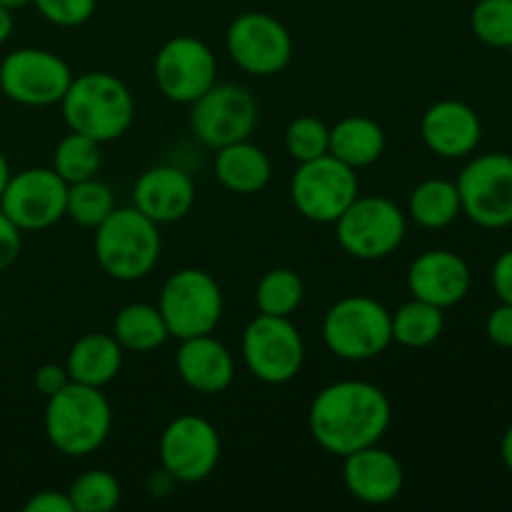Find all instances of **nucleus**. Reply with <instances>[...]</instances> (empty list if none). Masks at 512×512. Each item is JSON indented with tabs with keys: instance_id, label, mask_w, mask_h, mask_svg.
Returning <instances> with one entry per match:
<instances>
[{
	"instance_id": "obj_21",
	"label": "nucleus",
	"mask_w": 512,
	"mask_h": 512,
	"mask_svg": "<svg viewBox=\"0 0 512 512\" xmlns=\"http://www.w3.org/2000/svg\"><path fill=\"white\" fill-rule=\"evenodd\" d=\"M175 370L190 390L200 395H220L233 385L235 358L213 333L180 340Z\"/></svg>"
},
{
	"instance_id": "obj_36",
	"label": "nucleus",
	"mask_w": 512,
	"mask_h": 512,
	"mask_svg": "<svg viewBox=\"0 0 512 512\" xmlns=\"http://www.w3.org/2000/svg\"><path fill=\"white\" fill-rule=\"evenodd\" d=\"M23 248V230L0 210V273L18 260Z\"/></svg>"
},
{
	"instance_id": "obj_6",
	"label": "nucleus",
	"mask_w": 512,
	"mask_h": 512,
	"mask_svg": "<svg viewBox=\"0 0 512 512\" xmlns=\"http://www.w3.org/2000/svg\"><path fill=\"white\" fill-rule=\"evenodd\" d=\"M158 310L170 338L185 340L215 333L225 313L223 288L208 270L183 268L160 288Z\"/></svg>"
},
{
	"instance_id": "obj_34",
	"label": "nucleus",
	"mask_w": 512,
	"mask_h": 512,
	"mask_svg": "<svg viewBox=\"0 0 512 512\" xmlns=\"http://www.w3.org/2000/svg\"><path fill=\"white\" fill-rule=\"evenodd\" d=\"M48 23L58 28H78L95 15L98 0H30Z\"/></svg>"
},
{
	"instance_id": "obj_19",
	"label": "nucleus",
	"mask_w": 512,
	"mask_h": 512,
	"mask_svg": "<svg viewBox=\"0 0 512 512\" xmlns=\"http://www.w3.org/2000/svg\"><path fill=\"white\" fill-rule=\"evenodd\" d=\"M133 205L153 223H178L195 205L193 178L175 165H153L135 180Z\"/></svg>"
},
{
	"instance_id": "obj_28",
	"label": "nucleus",
	"mask_w": 512,
	"mask_h": 512,
	"mask_svg": "<svg viewBox=\"0 0 512 512\" xmlns=\"http://www.w3.org/2000/svg\"><path fill=\"white\" fill-rule=\"evenodd\" d=\"M305 283L295 270L273 268L258 280L255 285V308L263 315H275V318H293L295 310L303 305Z\"/></svg>"
},
{
	"instance_id": "obj_26",
	"label": "nucleus",
	"mask_w": 512,
	"mask_h": 512,
	"mask_svg": "<svg viewBox=\"0 0 512 512\" xmlns=\"http://www.w3.org/2000/svg\"><path fill=\"white\" fill-rule=\"evenodd\" d=\"M408 215L425 230H443L463 215L458 185L445 178H428L413 188L408 198Z\"/></svg>"
},
{
	"instance_id": "obj_17",
	"label": "nucleus",
	"mask_w": 512,
	"mask_h": 512,
	"mask_svg": "<svg viewBox=\"0 0 512 512\" xmlns=\"http://www.w3.org/2000/svg\"><path fill=\"white\" fill-rule=\"evenodd\" d=\"M420 138L425 148L445 160H463L478 150L483 123L473 105L445 98L430 105L420 120Z\"/></svg>"
},
{
	"instance_id": "obj_23",
	"label": "nucleus",
	"mask_w": 512,
	"mask_h": 512,
	"mask_svg": "<svg viewBox=\"0 0 512 512\" xmlns=\"http://www.w3.org/2000/svg\"><path fill=\"white\" fill-rule=\"evenodd\" d=\"M215 178L225 190L238 195L260 193L273 178V163L260 145L238 140L215 150Z\"/></svg>"
},
{
	"instance_id": "obj_29",
	"label": "nucleus",
	"mask_w": 512,
	"mask_h": 512,
	"mask_svg": "<svg viewBox=\"0 0 512 512\" xmlns=\"http://www.w3.org/2000/svg\"><path fill=\"white\" fill-rule=\"evenodd\" d=\"M100 165H103V153H100L98 140L70 130V133L55 145L53 165H50V168H53L65 183L73 185L80 183V180L95 178Z\"/></svg>"
},
{
	"instance_id": "obj_33",
	"label": "nucleus",
	"mask_w": 512,
	"mask_h": 512,
	"mask_svg": "<svg viewBox=\"0 0 512 512\" xmlns=\"http://www.w3.org/2000/svg\"><path fill=\"white\" fill-rule=\"evenodd\" d=\"M330 148V128L315 115H300L290 120L285 128V153L295 163H308V160L328 155Z\"/></svg>"
},
{
	"instance_id": "obj_37",
	"label": "nucleus",
	"mask_w": 512,
	"mask_h": 512,
	"mask_svg": "<svg viewBox=\"0 0 512 512\" xmlns=\"http://www.w3.org/2000/svg\"><path fill=\"white\" fill-rule=\"evenodd\" d=\"M68 383H70L68 370H65V365H58V363L40 365L33 375L35 390H38L45 400H48L50 395L60 393V390H63Z\"/></svg>"
},
{
	"instance_id": "obj_12",
	"label": "nucleus",
	"mask_w": 512,
	"mask_h": 512,
	"mask_svg": "<svg viewBox=\"0 0 512 512\" xmlns=\"http://www.w3.org/2000/svg\"><path fill=\"white\" fill-rule=\"evenodd\" d=\"M225 50L243 73L270 78L283 73L293 60V35L268 13H243L228 25Z\"/></svg>"
},
{
	"instance_id": "obj_41",
	"label": "nucleus",
	"mask_w": 512,
	"mask_h": 512,
	"mask_svg": "<svg viewBox=\"0 0 512 512\" xmlns=\"http://www.w3.org/2000/svg\"><path fill=\"white\" fill-rule=\"evenodd\" d=\"M500 458H503L505 468L512 473V425L508 430H505L503 440H500Z\"/></svg>"
},
{
	"instance_id": "obj_39",
	"label": "nucleus",
	"mask_w": 512,
	"mask_h": 512,
	"mask_svg": "<svg viewBox=\"0 0 512 512\" xmlns=\"http://www.w3.org/2000/svg\"><path fill=\"white\" fill-rule=\"evenodd\" d=\"M490 283H493L495 295L500 303L512 305V250H505L498 260L493 263V273H490Z\"/></svg>"
},
{
	"instance_id": "obj_20",
	"label": "nucleus",
	"mask_w": 512,
	"mask_h": 512,
	"mask_svg": "<svg viewBox=\"0 0 512 512\" xmlns=\"http://www.w3.org/2000/svg\"><path fill=\"white\" fill-rule=\"evenodd\" d=\"M343 483L360 503L388 505L403 493L405 470L390 450L370 445V448L345 455Z\"/></svg>"
},
{
	"instance_id": "obj_1",
	"label": "nucleus",
	"mask_w": 512,
	"mask_h": 512,
	"mask_svg": "<svg viewBox=\"0 0 512 512\" xmlns=\"http://www.w3.org/2000/svg\"><path fill=\"white\" fill-rule=\"evenodd\" d=\"M393 420L388 395L368 380H338L310 403L308 428L318 448L335 458L378 445Z\"/></svg>"
},
{
	"instance_id": "obj_11",
	"label": "nucleus",
	"mask_w": 512,
	"mask_h": 512,
	"mask_svg": "<svg viewBox=\"0 0 512 512\" xmlns=\"http://www.w3.org/2000/svg\"><path fill=\"white\" fill-rule=\"evenodd\" d=\"M73 70L58 53L45 48H18L0 63V90L25 108H50L63 100Z\"/></svg>"
},
{
	"instance_id": "obj_2",
	"label": "nucleus",
	"mask_w": 512,
	"mask_h": 512,
	"mask_svg": "<svg viewBox=\"0 0 512 512\" xmlns=\"http://www.w3.org/2000/svg\"><path fill=\"white\" fill-rule=\"evenodd\" d=\"M63 120L73 133L103 143L123 138L135 120V98L128 85L105 70L73 75L60 100Z\"/></svg>"
},
{
	"instance_id": "obj_25",
	"label": "nucleus",
	"mask_w": 512,
	"mask_h": 512,
	"mask_svg": "<svg viewBox=\"0 0 512 512\" xmlns=\"http://www.w3.org/2000/svg\"><path fill=\"white\" fill-rule=\"evenodd\" d=\"M113 338L128 353H153L168 343L170 333L158 305L128 303L115 313Z\"/></svg>"
},
{
	"instance_id": "obj_30",
	"label": "nucleus",
	"mask_w": 512,
	"mask_h": 512,
	"mask_svg": "<svg viewBox=\"0 0 512 512\" xmlns=\"http://www.w3.org/2000/svg\"><path fill=\"white\" fill-rule=\"evenodd\" d=\"M115 205V193L108 183L98 178L80 180V183L68 185V205H65V218L73 220L80 228L95 230L105 218H108Z\"/></svg>"
},
{
	"instance_id": "obj_31",
	"label": "nucleus",
	"mask_w": 512,
	"mask_h": 512,
	"mask_svg": "<svg viewBox=\"0 0 512 512\" xmlns=\"http://www.w3.org/2000/svg\"><path fill=\"white\" fill-rule=\"evenodd\" d=\"M75 512H110L120 505L123 490L118 478L108 470H88L78 475L68 490Z\"/></svg>"
},
{
	"instance_id": "obj_43",
	"label": "nucleus",
	"mask_w": 512,
	"mask_h": 512,
	"mask_svg": "<svg viewBox=\"0 0 512 512\" xmlns=\"http://www.w3.org/2000/svg\"><path fill=\"white\" fill-rule=\"evenodd\" d=\"M30 0H0V5H3V8H8V10H20V8H25V5H28Z\"/></svg>"
},
{
	"instance_id": "obj_27",
	"label": "nucleus",
	"mask_w": 512,
	"mask_h": 512,
	"mask_svg": "<svg viewBox=\"0 0 512 512\" xmlns=\"http://www.w3.org/2000/svg\"><path fill=\"white\" fill-rule=\"evenodd\" d=\"M393 318V343L403 348H428L440 335L445 333V310L425 300L410 298L408 303L400 305Z\"/></svg>"
},
{
	"instance_id": "obj_24",
	"label": "nucleus",
	"mask_w": 512,
	"mask_h": 512,
	"mask_svg": "<svg viewBox=\"0 0 512 512\" xmlns=\"http://www.w3.org/2000/svg\"><path fill=\"white\" fill-rule=\"evenodd\" d=\"M385 130L368 115H348L330 128L328 153L353 170L378 163L385 153Z\"/></svg>"
},
{
	"instance_id": "obj_8",
	"label": "nucleus",
	"mask_w": 512,
	"mask_h": 512,
	"mask_svg": "<svg viewBox=\"0 0 512 512\" xmlns=\"http://www.w3.org/2000/svg\"><path fill=\"white\" fill-rule=\"evenodd\" d=\"M245 368L265 385H285L295 380L305 363V340L290 318L258 313L240 340Z\"/></svg>"
},
{
	"instance_id": "obj_32",
	"label": "nucleus",
	"mask_w": 512,
	"mask_h": 512,
	"mask_svg": "<svg viewBox=\"0 0 512 512\" xmlns=\"http://www.w3.org/2000/svg\"><path fill=\"white\" fill-rule=\"evenodd\" d=\"M470 28L490 48H512V0H478L470 13Z\"/></svg>"
},
{
	"instance_id": "obj_3",
	"label": "nucleus",
	"mask_w": 512,
	"mask_h": 512,
	"mask_svg": "<svg viewBox=\"0 0 512 512\" xmlns=\"http://www.w3.org/2000/svg\"><path fill=\"white\" fill-rule=\"evenodd\" d=\"M43 428L48 443L65 458H88L103 448L113 430V408L103 388L70 380L45 405Z\"/></svg>"
},
{
	"instance_id": "obj_14",
	"label": "nucleus",
	"mask_w": 512,
	"mask_h": 512,
	"mask_svg": "<svg viewBox=\"0 0 512 512\" xmlns=\"http://www.w3.org/2000/svg\"><path fill=\"white\" fill-rule=\"evenodd\" d=\"M153 80L170 103L193 105L218 83V58L200 38L178 35L155 53Z\"/></svg>"
},
{
	"instance_id": "obj_42",
	"label": "nucleus",
	"mask_w": 512,
	"mask_h": 512,
	"mask_svg": "<svg viewBox=\"0 0 512 512\" xmlns=\"http://www.w3.org/2000/svg\"><path fill=\"white\" fill-rule=\"evenodd\" d=\"M10 175H13V170H10V163H8V158H5V153L0 150V198H3L5 185H8Z\"/></svg>"
},
{
	"instance_id": "obj_7",
	"label": "nucleus",
	"mask_w": 512,
	"mask_h": 512,
	"mask_svg": "<svg viewBox=\"0 0 512 512\" xmlns=\"http://www.w3.org/2000/svg\"><path fill=\"white\" fill-rule=\"evenodd\" d=\"M333 225L338 245L355 260L390 258L408 235L405 210L383 195H358Z\"/></svg>"
},
{
	"instance_id": "obj_38",
	"label": "nucleus",
	"mask_w": 512,
	"mask_h": 512,
	"mask_svg": "<svg viewBox=\"0 0 512 512\" xmlns=\"http://www.w3.org/2000/svg\"><path fill=\"white\" fill-rule=\"evenodd\" d=\"M25 512H75L73 503H70L68 493L60 490H40L35 493L28 503L23 505Z\"/></svg>"
},
{
	"instance_id": "obj_13",
	"label": "nucleus",
	"mask_w": 512,
	"mask_h": 512,
	"mask_svg": "<svg viewBox=\"0 0 512 512\" xmlns=\"http://www.w3.org/2000/svg\"><path fill=\"white\" fill-rule=\"evenodd\" d=\"M160 468L175 483H200L215 473L223 455L220 433L208 418L178 415L165 425L158 443Z\"/></svg>"
},
{
	"instance_id": "obj_16",
	"label": "nucleus",
	"mask_w": 512,
	"mask_h": 512,
	"mask_svg": "<svg viewBox=\"0 0 512 512\" xmlns=\"http://www.w3.org/2000/svg\"><path fill=\"white\" fill-rule=\"evenodd\" d=\"M68 183L53 168H25L10 175L0 210L23 233H40L65 218Z\"/></svg>"
},
{
	"instance_id": "obj_18",
	"label": "nucleus",
	"mask_w": 512,
	"mask_h": 512,
	"mask_svg": "<svg viewBox=\"0 0 512 512\" xmlns=\"http://www.w3.org/2000/svg\"><path fill=\"white\" fill-rule=\"evenodd\" d=\"M470 285H473L470 265L453 250H425L408 268L410 295L443 310L463 303L470 293Z\"/></svg>"
},
{
	"instance_id": "obj_9",
	"label": "nucleus",
	"mask_w": 512,
	"mask_h": 512,
	"mask_svg": "<svg viewBox=\"0 0 512 512\" xmlns=\"http://www.w3.org/2000/svg\"><path fill=\"white\" fill-rule=\"evenodd\" d=\"M358 195V170L340 163L330 153L298 163L290 180V200L295 210L318 225H333Z\"/></svg>"
},
{
	"instance_id": "obj_10",
	"label": "nucleus",
	"mask_w": 512,
	"mask_h": 512,
	"mask_svg": "<svg viewBox=\"0 0 512 512\" xmlns=\"http://www.w3.org/2000/svg\"><path fill=\"white\" fill-rule=\"evenodd\" d=\"M463 215L485 230L512 225V155L483 153L468 160L458 180Z\"/></svg>"
},
{
	"instance_id": "obj_35",
	"label": "nucleus",
	"mask_w": 512,
	"mask_h": 512,
	"mask_svg": "<svg viewBox=\"0 0 512 512\" xmlns=\"http://www.w3.org/2000/svg\"><path fill=\"white\" fill-rule=\"evenodd\" d=\"M485 335L493 345L503 350H512V305L500 303L498 308L490 310L485 320Z\"/></svg>"
},
{
	"instance_id": "obj_40",
	"label": "nucleus",
	"mask_w": 512,
	"mask_h": 512,
	"mask_svg": "<svg viewBox=\"0 0 512 512\" xmlns=\"http://www.w3.org/2000/svg\"><path fill=\"white\" fill-rule=\"evenodd\" d=\"M13 28H15L13 10H8V8H3V5H0V45L8 43L10 35H13Z\"/></svg>"
},
{
	"instance_id": "obj_4",
	"label": "nucleus",
	"mask_w": 512,
	"mask_h": 512,
	"mask_svg": "<svg viewBox=\"0 0 512 512\" xmlns=\"http://www.w3.org/2000/svg\"><path fill=\"white\" fill-rule=\"evenodd\" d=\"M93 253L100 270L118 283L148 278L163 253L160 225L145 218L135 205L115 208L95 228Z\"/></svg>"
},
{
	"instance_id": "obj_15",
	"label": "nucleus",
	"mask_w": 512,
	"mask_h": 512,
	"mask_svg": "<svg viewBox=\"0 0 512 512\" xmlns=\"http://www.w3.org/2000/svg\"><path fill=\"white\" fill-rule=\"evenodd\" d=\"M190 128L213 150L248 140L258 128V100L243 85L215 83L193 103Z\"/></svg>"
},
{
	"instance_id": "obj_5",
	"label": "nucleus",
	"mask_w": 512,
	"mask_h": 512,
	"mask_svg": "<svg viewBox=\"0 0 512 512\" xmlns=\"http://www.w3.org/2000/svg\"><path fill=\"white\" fill-rule=\"evenodd\" d=\"M323 343L335 358L348 363L378 358L393 343L390 310L370 295L340 298L323 318Z\"/></svg>"
},
{
	"instance_id": "obj_22",
	"label": "nucleus",
	"mask_w": 512,
	"mask_h": 512,
	"mask_svg": "<svg viewBox=\"0 0 512 512\" xmlns=\"http://www.w3.org/2000/svg\"><path fill=\"white\" fill-rule=\"evenodd\" d=\"M125 350L120 348L113 333H85L75 340L65 358V370L70 380L90 388H105L113 383L123 368Z\"/></svg>"
}]
</instances>
